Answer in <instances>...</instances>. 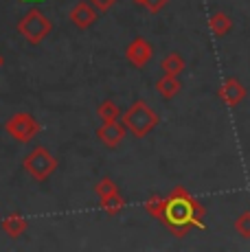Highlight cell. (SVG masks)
<instances>
[{
    "label": "cell",
    "mask_w": 250,
    "mask_h": 252,
    "mask_svg": "<svg viewBox=\"0 0 250 252\" xmlns=\"http://www.w3.org/2000/svg\"><path fill=\"white\" fill-rule=\"evenodd\" d=\"M167 2H169V0H143V7H145L150 13H158Z\"/></svg>",
    "instance_id": "ac0fdd59"
},
{
    "label": "cell",
    "mask_w": 250,
    "mask_h": 252,
    "mask_svg": "<svg viewBox=\"0 0 250 252\" xmlns=\"http://www.w3.org/2000/svg\"><path fill=\"white\" fill-rule=\"evenodd\" d=\"M94 191H97L99 200H103V197H108V195H112V193H117L119 189H117V184H114L112 178H101V180L97 182V187H94Z\"/></svg>",
    "instance_id": "2e32d148"
},
{
    "label": "cell",
    "mask_w": 250,
    "mask_h": 252,
    "mask_svg": "<svg viewBox=\"0 0 250 252\" xmlns=\"http://www.w3.org/2000/svg\"><path fill=\"white\" fill-rule=\"evenodd\" d=\"M4 129L13 140L18 143H29L31 138H35L40 134V123H37L35 116L20 112V114H13L11 119L4 123Z\"/></svg>",
    "instance_id": "5b68a950"
},
{
    "label": "cell",
    "mask_w": 250,
    "mask_h": 252,
    "mask_svg": "<svg viewBox=\"0 0 250 252\" xmlns=\"http://www.w3.org/2000/svg\"><path fill=\"white\" fill-rule=\"evenodd\" d=\"M134 2H136V4H143V0H134Z\"/></svg>",
    "instance_id": "44dd1931"
},
{
    "label": "cell",
    "mask_w": 250,
    "mask_h": 252,
    "mask_svg": "<svg viewBox=\"0 0 250 252\" xmlns=\"http://www.w3.org/2000/svg\"><path fill=\"white\" fill-rule=\"evenodd\" d=\"M219 99H222L228 108H235V105H239L246 99V88H244L235 77H228L222 84V88H219Z\"/></svg>",
    "instance_id": "9c48e42d"
},
{
    "label": "cell",
    "mask_w": 250,
    "mask_h": 252,
    "mask_svg": "<svg viewBox=\"0 0 250 252\" xmlns=\"http://www.w3.org/2000/svg\"><path fill=\"white\" fill-rule=\"evenodd\" d=\"M22 167H25L29 176L35 178L37 182H44V180H49L53 173L57 171V160L51 156L49 149L40 145V147H35V149H33V152L25 158Z\"/></svg>",
    "instance_id": "3957f363"
},
{
    "label": "cell",
    "mask_w": 250,
    "mask_h": 252,
    "mask_svg": "<svg viewBox=\"0 0 250 252\" xmlns=\"http://www.w3.org/2000/svg\"><path fill=\"white\" fill-rule=\"evenodd\" d=\"M88 2H93L99 11H110L114 7V2H119V0H88Z\"/></svg>",
    "instance_id": "d6986e66"
},
{
    "label": "cell",
    "mask_w": 250,
    "mask_h": 252,
    "mask_svg": "<svg viewBox=\"0 0 250 252\" xmlns=\"http://www.w3.org/2000/svg\"><path fill=\"white\" fill-rule=\"evenodd\" d=\"M125 57H127V62L134 68H145L147 62L152 60V44L145 37H136L125 48Z\"/></svg>",
    "instance_id": "52a82bcc"
},
{
    "label": "cell",
    "mask_w": 250,
    "mask_h": 252,
    "mask_svg": "<svg viewBox=\"0 0 250 252\" xmlns=\"http://www.w3.org/2000/svg\"><path fill=\"white\" fill-rule=\"evenodd\" d=\"M53 22L44 18L37 9H31L20 22H18V33L29 42V44H42L46 35L51 33Z\"/></svg>",
    "instance_id": "277c9868"
},
{
    "label": "cell",
    "mask_w": 250,
    "mask_h": 252,
    "mask_svg": "<svg viewBox=\"0 0 250 252\" xmlns=\"http://www.w3.org/2000/svg\"><path fill=\"white\" fill-rule=\"evenodd\" d=\"M235 230H237L244 239H250V211L242 213V215L235 220Z\"/></svg>",
    "instance_id": "e0dca14e"
},
{
    "label": "cell",
    "mask_w": 250,
    "mask_h": 252,
    "mask_svg": "<svg viewBox=\"0 0 250 252\" xmlns=\"http://www.w3.org/2000/svg\"><path fill=\"white\" fill-rule=\"evenodd\" d=\"M158 220L176 237H185L191 228H204V206L187 189L176 187L167 197H162V211Z\"/></svg>",
    "instance_id": "6da1fadb"
},
{
    "label": "cell",
    "mask_w": 250,
    "mask_h": 252,
    "mask_svg": "<svg viewBox=\"0 0 250 252\" xmlns=\"http://www.w3.org/2000/svg\"><path fill=\"white\" fill-rule=\"evenodd\" d=\"M2 64H4V57H2V55H0V68H2Z\"/></svg>",
    "instance_id": "ffe728a7"
},
{
    "label": "cell",
    "mask_w": 250,
    "mask_h": 252,
    "mask_svg": "<svg viewBox=\"0 0 250 252\" xmlns=\"http://www.w3.org/2000/svg\"><path fill=\"white\" fill-rule=\"evenodd\" d=\"M70 22L75 24L77 29H88L93 27L94 20H97V7H94L93 2H88V0H84V2H77L73 9H70Z\"/></svg>",
    "instance_id": "ba28073f"
},
{
    "label": "cell",
    "mask_w": 250,
    "mask_h": 252,
    "mask_svg": "<svg viewBox=\"0 0 250 252\" xmlns=\"http://www.w3.org/2000/svg\"><path fill=\"white\" fill-rule=\"evenodd\" d=\"M160 68L165 75H180L182 70H185V57L180 55V53H169V55L162 60V64H160Z\"/></svg>",
    "instance_id": "4fadbf2b"
},
{
    "label": "cell",
    "mask_w": 250,
    "mask_h": 252,
    "mask_svg": "<svg viewBox=\"0 0 250 252\" xmlns=\"http://www.w3.org/2000/svg\"><path fill=\"white\" fill-rule=\"evenodd\" d=\"M2 230L7 232L9 237H20L22 232L27 230V220H25V215H20V213H11V215H7L2 220Z\"/></svg>",
    "instance_id": "8fae6325"
},
{
    "label": "cell",
    "mask_w": 250,
    "mask_h": 252,
    "mask_svg": "<svg viewBox=\"0 0 250 252\" xmlns=\"http://www.w3.org/2000/svg\"><path fill=\"white\" fill-rule=\"evenodd\" d=\"M209 27L215 37H224V35H228L230 29H233V20H230L224 11H215L209 20Z\"/></svg>",
    "instance_id": "7c38bea8"
},
{
    "label": "cell",
    "mask_w": 250,
    "mask_h": 252,
    "mask_svg": "<svg viewBox=\"0 0 250 252\" xmlns=\"http://www.w3.org/2000/svg\"><path fill=\"white\" fill-rule=\"evenodd\" d=\"M123 206H125V202H123V197H121V193H112V195H108V197H103L101 200V208H103L105 213H108L110 217H114V215H119V213L123 211Z\"/></svg>",
    "instance_id": "5bb4252c"
},
{
    "label": "cell",
    "mask_w": 250,
    "mask_h": 252,
    "mask_svg": "<svg viewBox=\"0 0 250 252\" xmlns=\"http://www.w3.org/2000/svg\"><path fill=\"white\" fill-rule=\"evenodd\" d=\"M129 129L125 127L123 121H110V123H101V127L97 129V136L108 149H114L123 143V138Z\"/></svg>",
    "instance_id": "8992f818"
},
{
    "label": "cell",
    "mask_w": 250,
    "mask_h": 252,
    "mask_svg": "<svg viewBox=\"0 0 250 252\" xmlns=\"http://www.w3.org/2000/svg\"><path fill=\"white\" fill-rule=\"evenodd\" d=\"M119 114H121V110L117 108V103L114 101H110V99H105L103 103L99 105V110H97V116L103 123H110V121H119Z\"/></svg>",
    "instance_id": "9a60e30c"
},
{
    "label": "cell",
    "mask_w": 250,
    "mask_h": 252,
    "mask_svg": "<svg viewBox=\"0 0 250 252\" xmlns=\"http://www.w3.org/2000/svg\"><path fill=\"white\" fill-rule=\"evenodd\" d=\"M154 86H156L158 94H160L162 99H174L178 92L182 90V84H180V79H178L176 75H165L162 79H158Z\"/></svg>",
    "instance_id": "30bf717a"
},
{
    "label": "cell",
    "mask_w": 250,
    "mask_h": 252,
    "mask_svg": "<svg viewBox=\"0 0 250 252\" xmlns=\"http://www.w3.org/2000/svg\"><path fill=\"white\" fill-rule=\"evenodd\" d=\"M158 121H160L158 114L154 112L143 99H136L132 105H129L127 112L123 114L125 127L129 129V134H132L134 138H145L147 134L158 125Z\"/></svg>",
    "instance_id": "7a4b0ae2"
}]
</instances>
